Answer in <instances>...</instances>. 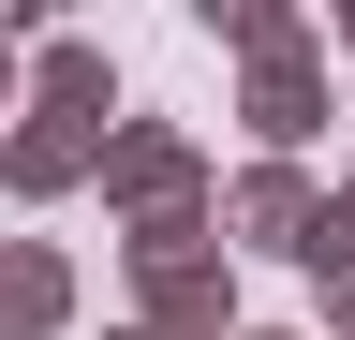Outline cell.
<instances>
[{
  "instance_id": "7a4b0ae2",
  "label": "cell",
  "mask_w": 355,
  "mask_h": 340,
  "mask_svg": "<svg viewBox=\"0 0 355 340\" xmlns=\"http://www.w3.org/2000/svg\"><path fill=\"white\" fill-rule=\"evenodd\" d=\"M207 222H222V251H296V267H311V237H326V178H311V163H252Z\"/></svg>"
},
{
  "instance_id": "5b68a950",
  "label": "cell",
  "mask_w": 355,
  "mask_h": 340,
  "mask_svg": "<svg viewBox=\"0 0 355 340\" xmlns=\"http://www.w3.org/2000/svg\"><path fill=\"white\" fill-rule=\"evenodd\" d=\"M15 104H30V118H89V134H104V118H119V60L89 45V30H44V45L15 60Z\"/></svg>"
},
{
  "instance_id": "ba28073f",
  "label": "cell",
  "mask_w": 355,
  "mask_h": 340,
  "mask_svg": "<svg viewBox=\"0 0 355 340\" xmlns=\"http://www.w3.org/2000/svg\"><path fill=\"white\" fill-rule=\"evenodd\" d=\"M207 30L237 45V74H252V60H296V45H311V15H296V0H207Z\"/></svg>"
},
{
  "instance_id": "5bb4252c",
  "label": "cell",
  "mask_w": 355,
  "mask_h": 340,
  "mask_svg": "<svg viewBox=\"0 0 355 340\" xmlns=\"http://www.w3.org/2000/svg\"><path fill=\"white\" fill-rule=\"evenodd\" d=\"M119 340H148V325H119Z\"/></svg>"
},
{
  "instance_id": "30bf717a",
  "label": "cell",
  "mask_w": 355,
  "mask_h": 340,
  "mask_svg": "<svg viewBox=\"0 0 355 340\" xmlns=\"http://www.w3.org/2000/svg\"><path fill=\"white\" fill-rule=\"evenodd\" d=\"M0 118H15V45H0Z\"/></svg>"
},
{
  "instance_id": "3957f363",
  "label": "cell",
  "mask_w": 355,
  "mask_h": 340,
  "mask_svg": "<svg viewBox=\"0 0 355 340\" xmlns=\"http://www.w3.org/2000/svg\"><path fill=\"white\" fill-rule=\"evenodd\" d=\"M237 118H252V148H266V163H311V134H326V45L252 60V74H237Z\"/></svg>"
},
{
  "instance_id": "4fadbf2b",
  "label": "cell",
  "mask_w": 355,
  "mask_h": 340,
  "mask_svg": "<svg viewBox=\"0 0 355 340\" xmlns=\"http://www.w3.org/2000/svg\"><path fill=\"white\" fill-rule=\"evenodd\" d=\"M340 45H355V0H340Z\"/></svg>"
},
{
  "instance_id": "8fae6325",
  "label": "cell",
  "mask_w": 355,
  "mask_h": 340,
  "mask_svg": "<svg viewBox=\"0 0 355 340\" xmlns=\"http://www.w3.org/2000/svg\"><path fill=\"white\" fill-rule=\"evenodd\" d=\"M326 207H340V222H355V163H340V193H326Z\"/></svg>"
},
{
  "instance_id": "9c48e42d",
  "label": "cell",
  "mask_w": 355,
  "mask_h": 340,
  "mask_svg": "<svg viewBox=\"0 0 355 340\" xmlns=\"http://www.w3.org/2000/svg\"><path fill=\"white\" fill-rule=\"evenodd\" d=\"M326 340H355V267H340V281H326Z\"/></svg>"
},
{
  "instance_id": "8992f818",
  "label": "cell",
  "mask_w": 355,
  "mask_h": 340,
  "mask_svg": "<svg viewBox=\"0 0 355 340\" xmlns=\"http://www.w3.org/2000/svg\"><path fill=\"white\" fill-rule=\"evenodd\" d=\"M74 325V251L60 237H0V340H60Z\"/></svg>"
},
{
  "instance_id": "52a82bcc",
  "label": "cell",
  "mask_w": 355,
  "mask_h": 340,
  "mask_svg": "<svg viewBox=\"0 0 355 340\" xmlns=\"http://www.w3.org/2000/svg\"><path fill=\"white\" fill-rule=\"evenodd\" d=\"M89 163H104L89 118H30V104H15V134H0V193H89Z\"/></svg>"
},
{
  "instance_id": "6da1fadb",
  "label": "cell",
  "mask_w": 355,
  "mask_h": 340,
  "mask_svg": "<svg viewBox=\"0 0 355 340\" xmlns=\"http://www.w3.org/2000/svg\"><path fill=\"white\" fill-rule=\"evenodd\" d=\"M104 207L119 222H178V207H222V178H207V148L178 134V118H104Z\"/></svg>"
},
{
  "instance_id": "277c9868",
  "label": "cell",
  "mask_w": 355,
  "mask_h": 340,
  "mask_svg": "<svg viewBox=\"0 0 355 340\" xmlns=\"http://www.w3.org/2000/svg\"><path fill=\"white\" fill-rule=\"evenodd\" d=\"M133 325H148V340H237V281H222V251L133 267Z\"/></svg>"
},
{
  "instance_id": "7c38bea8",
  "label": "cell",
  "mask_w": 355,
  "mask_h": 340,
  "mask_svg": "<svg viewBox=\"0 0 355 340\" xmlns=\"http://www.w3.org/2000/svg\"><path fill=\"white\" fill-rule=\"evenodd\" d=\"M237 340H296V325H237Z\"/></svg>"
}]
</instances>
